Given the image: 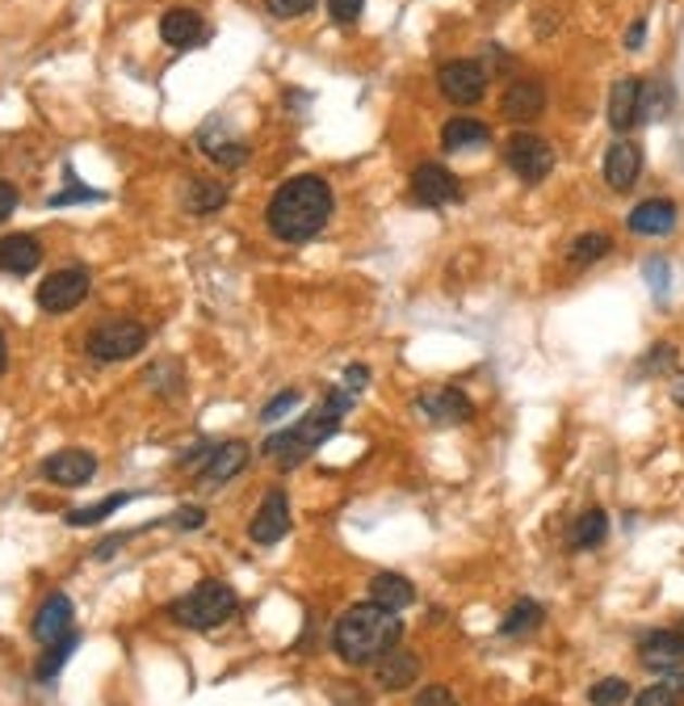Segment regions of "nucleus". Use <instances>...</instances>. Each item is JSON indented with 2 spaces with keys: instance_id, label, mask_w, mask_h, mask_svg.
Instances as JSON below:
<instances>
[{
  "instance_id": "9",
  "label": "nucleus",
  "mask_w": 684,
  "mask_h": 706,
  "mask_svg": "<svg viewBox=\"0 0 684 706\" xmlns=\"http://www.w3.org/2000/svg\"><path fill=\"white\" fill-rule=\"evenodd\" d=\"M286 534H290V501H286L281 488H274V492L261 501V509L252 514L249 539L256 546H274V543H281Z\"/></svg>"
},
{
  "instance_id": "20",
  "label": "nucleus",
  "mask_w": 684,
  "mask_h": 706,
  "mask_svg": "<svg viewBox=\"0 0 684 706\" xmlns=\"http://www.w3.org/2000/svg\"><path fill=\"white\" fill-rule=\"evenodd\" d=\"M160 38L168 42V47H198L202 38H206V22H202V13L198 9H168L164 17H160Z\"/></svg>"
},
{
  "instance_id": "29",
  "label": "nucleus",
  "mask_w": 684,
  "mask_h": 706,
  "mask_svg": "<svg viewBox=\"0 0 684 706\" xmlns=\"http://www.w3.org/2000/svg\"><path fill=\"white\" fill-rule=\"evenodd\" d=\"M139 492H114V496H105V501H97L89 509H72L67 514V526H97V521H105V517H114L123 505H130Z\"/></svg>"
},
{
  "instance_id": "36",
  "label": "nucleus",
  "mask_w": 684,
  "mask_h": 706,
  "mask_svg": "<svg viewBox=\"0 0 684 706\" xmlns=\"http://www.w3.org/2000/svg\"><path fill=\"white\" fill-rule=\"evenodd\" d=\"M362 9H366V0H328V13H332L341 26H353V22L362 17Z\"/></svg>"
},
{
  "instance_id": "42",
  "label": "nucleus",
  "mask_w": 684,
  "mask_h": 706,
  "mask_svg": "<svg viewBox=\"0 0 684 706\" xmlns=\"http://www.w3.org/2000/svg\"><path fill=\"white\" fill-rule=\"evenodd\" d=\"M647 278L655 282V294H663V290H668V265H663V261H651V265H647Z\"/></svg>"
},
{
  "instance_id": "28",
  "label": "nucleus",
  "mask_w": 684,
  "mask_h": 706,
  "mask_svg": "<svg viewBox=\"0 0 684 706\" xmlns=\"http://www.w3.org/2000/svg\"><path fill=\"white\" fill-rule=\"evenodd\" d=\"M634 706H684V677H659L655 685L638 690Z\"/></svg>"
},
{
  "instance_id": "37",
  "label": "nucleus",
  "mask_w": 684,
  "mask_h": 706,
  "mask_svg": "<svg viewBox=\"0 0 684 706\" xmlns=\"http://www.w3.org/2000/svg\"><path fill=\"white\" fill-rule=\"evenodd\" d=\"M67 202H101V193L89 190V186H72V190L51 193V198H47V206H67Z\"/></svg>"
},
{
  "instance_id": "26",
  "label": "nucleus",
  "mask_w": 684,
  "mask_h": 706,
  "mask_svg": "<svg viewBox=\"0 0 684 706\" xmlns=\"http://www.w3.org/2000/svg\"><path fill=\"white\" fill-rule=\"evenodd\" d=\"M605 539H609V514L605 509H588V514L575 517V526H571V546L575 551H592Z\"/></svg>"
},
{
  "instance_id": "27",
  "label": "nucleus",
  "mask_w": 684,
  "mask_h": 706,
  "mask_svg": "<svg viewBox=\"0 0 684 706\" xmlns=\"http://www.w3.org/2000/svg\"><path fill=\"white\" fill-rule=\"evenodd\" d=\"M542 618H546V610H542L537 602L521 597L512 610L504 614V622H499V635H508V640H517V635H529V631H537V627H542Z\"/></svg>"
},
{
  "instance_id": "30",
  "label": "nucleus",
  "mask_w": 684,
  "mask_h": 706,
  "mask_svg": "<svg viewBox=\"0 0 684 706\" xmlns=\"http://www.w3.org/2000/svg\"><path fill=\"white\" fill-rule=\"evenodd\" d=\"M223 202H227V186H218V181H189L186 206L193 215H211Z\"/></svg>"
},
{
  "instance_id": "22",
  "label": "nucleus",
  "mask_w": 684,
  "mask_h": 706,
  "mask_svg": "<svg viewBox=\"0 0 684 706\" xmlns=\"http://www.w3.org/2000/svg\"><path fill=\"white\" fill-rule=\"evenodd\" d=\"M38 261H42V244H38L34 236H26V231L0 240V269H4V274L26 278V274L38 269Z\"/></svg>"
},
{
  "instance_id": "39",
  "label": "nucleus",
  "mask_w": 684,
  "mask_h": 706,
  "mask_svg": "<svg viewBox=\"0 0 684 706\" xmlns=\"http://www.w3.org/2000/svg\"><path fill=\"white\" fill-rule=\"evenodd\" d=\"M177 530H202V521H206V509H198V505H189V509H177V514L168 517Z\"/></svg>"
},
{
  "instance_id": "38",
  "label": "nucleus",
  "mask_w": 684,
  "mask_h": 706,
  "mask_svg": "<svg viewBox=\"0 0 684 706\" xmlns=\"http://www.w3.org/2000/svg\"><path fill=\"white\" fill-rule=\"evenodd\" d=\"M411 706H458V698L445 690V685H425L420 694H416V703Z\"/></svg>"
},
{
  "instance_id": "1",
  "label": "nucleus",
  "mask_w": 684,
  "mask_h": 706,
  "mask_svg": "<svg viewBox=\"0 0 684 706\" xmlns=\"http://www.w3.org/2000/svg\"><path fill=\"white\" fill-rule=\"evenodd\" d=\"M332 219V186L324 177H290L281 181L269 206H265V224L278 236L281 244H303V240H315Z\"/></svg>"
},
{
  "instance_id": "3",
  "label": "nucleus",
  "mask_w": 684,
  "mask_h": 706,
  "mask_svg": "<svg viewBox=\"0 0 684 706\" xmlns=\"http://www.w3.org/2000/svg\"><path fill=\"white\" fill-rule=\"evenodd\" d=\"M341 408L337 404H319V408H312L303 420H294L290 429H281V433H274L269 442H265V454L278 463V467H299V463H307L315 450L324 446L337 429H341Z\"/></svg>"
},
{
  "instance_id": "35",
  "label": "nucleus",
  "mask_w": 684,
  "mask_h": 706,
  "mask_svg": "<svg viewBox=\"0 0 684 706\" xmlns=\"http://www.w3.org/2000/svg\"><path fill=\"white\" fill-rule=\"evenodd\" d=\"M265 9L281 17V22H290V17H303V13H312L315 0H265Z\"/></svg>"
},
{
  "instance_id": "2",
  "label": "nucleus",
  "mask_w": 684,
  "mask_h": 706,
  "mask_svg": "<svg viewBox=\"0 0 684 706\" xmlns=\"http://www.w3.org/2000/svg\"><path fill=\"white\" fill-rule=\"evenodd\" d=\"M404 640V622L395 610H382L378 602H366V606H353V610L341 614L337 631H332V647L344 665L362 669V665H378L391 647H400Z\"/></svg>"
},
{
  "instance_id": "21",
  "label": "nucleus",
  "mask_w": 684,
  "mask_h": 706,
  "mask_svg": "<svg viewBox=\"0 0 684 706\" xmlns=\"http://www.w3.org/2000/svg\"><path fill=\"white\" fill-rule=\"evenodd\" d=\"M198 143H202V152H206L218 168H240V164L249 161V143H244V139H236V135H227V127H223V135H218V118L202 127Z\"/></svg>"
},
{
  "instance_id": "43",
  "label": "nucleus",
  "mask_w": 684,
  "mask_h": 706,
  "mask_svg": "<svg viewBox=\"0 0 684 706\" xmlns=\"http://www.w3.org/2000/svg\"><path fill=\"white\" fill-rule=\"evenodd\" d=\"M643 38H647V22L638 17V22L625 30V47H630V51H638V47H643Z\"/></svg>"
},
{
  "instance_id": "17",
  "label": "nucleus",
  "mask_w": 684,
  "mask_h": 706,
  "mask_svg": "<svg viewBox=\"0 0 684 706\" xmlns=\"http://www.w3.org/2000/svg\"><path fill=\"white\" fill-rule=\"evenodd\" d=\"M681 219V211H676V202H668V198H647V202H638L630 215H625V227L634 231V236H668L672 227Z\"/></svg>"
},
{
  "instance_id": "24",
  "label": "nucleus",
  "mask_w": 684,
  "mask_h": 706,
  "mask_svg": "<svg viewBox=\"0 0 684 706\" xmlns=\"http://www.w3.org/2000/svg\"><path fill=\"white\" fill-rule=\"evenodd\" d=\"M370 602H378L382 610H407L411 602H416V589H411V580L407 577H395V572H378L370 580Z\"/></svg>"
},
{
  "instance_id": "19",
  "label": "nucleus",
  "mask_w": 684,
  "mask_h": 706,
  "mask_svg": "<svg viewBox=\"0 0 684 706\" xmlns=\"http://www.w3.org/2000/svg\"><path fill=\"white\" fill-rule=\"evenodd\" d=\"M638 173H643V152H638L630 139H618V143L605 152V181H609V190L625 193L634 181H638Z\"/></svg>"
},
{
  "instance_id": "23",
  "label": "nucleus",
  "mask_w": 684,
  "mask_h": 706,
  "mask_svg": "<svg viewBox=\"0 0 684 706\" xmlns=\"http://www.w3.org/2000/svg\"><path fill=\"white\" fill-rule=\"evenodd\" d=\"M373 677H378V685H382V690H391V694H395V690H407V685L420 677V660H416L411 652H404V647H391V652H387V656L373 665Z\"/></svg>"
},
{
  "instance_id": "18",
  "label": "nucleus",
  "mask_w": 684,
  "mask_h": 706,
  "mask_svg": "<svg viewBox=\"0 0 684 706\" xmlns=\"http://www.w3.org/2000/svg\"><path fill=\"white\" fill-rule=\"evenodd\" d=\"M67 635H72V602H67V593H51L34 614V640L60 643Z\"/></svg>"
},
{
  "instance_id": "16",
  "label": "nucleus",
  "mask_w": 684,
  "mask_h": 706,
  "mask_svg": "<svg viewBox=\"0 0 684 706\" xmlns=\"http://www.w3.org/2000/svg\"><path fill=\"white\" fill-rule=\"evenodd\" d=\"M416 408L433 420V425H463V420L474 417L470 395L467 391H458V387H441V391H433V395H420Z\"/></svg>"
},
{
  "instance_id": "14",
  "label": "nucleus",
  "mask_w": 684,
  "mask_h": 706,
  "mask_svg": "<svg viewBox=\"0 0 684 706\" xmlns=\"http://www.w3.org/2000/svg\"><path fill=\"white\" fill-rule=\"evenodd\" d=\"M643 97H647V85L638 76H622L609 93V127L625 135L634 123H643Z\"/></svg>"
},
{
  "instance_id": "10",
  "label": "nucleus",
  "mask_w": 684,
  "mask_h": 706,
  "mask_svg": "<svg viewBox=\"0 0 684 706\" xmlns=\"http://www.w3.org/2000/svg\"><path fill=\"white\" fill-rule=\"evenodd\" d=\"M638 660L651 673H676L684 665V631H647L638 640Z\"/></svg>"
},
{
  "instance_id": "44",
  "label": "nucleus",
  "mask_w": 684,
  "mask_h": 706,
  "mask_svg": "<svg viewBox=\"0 0 684 706\" xmlns=\"http://www.w3.org/2000/svg\"><path fill=\"white\" fill-rule=\"evenodd\" d=\"M4 362H9V345H4V332H0V370H4Z\"/></svg>"
},
{
  "instance_id": "13",
  "label": "nucleus",
  "mask_w": 684,
  "mask_h": 706,
  "mask_svg": "<svg viewBox=\"0 0 684 706\" xmlns=\"http://www.w3.org/2000/svg\"><path fill=\"white\" fill-rule=\"evenodd\" d=\"M411 193H416V202H425V206H445V202H454L458 198V177L445 168V164H420L416 173H411Z\"/></svg>"
},
{
  "instance_id": "11",
  "label": "nucleus",
  "mask_w": 684,
  "mask_h": 706,
  "mask_svg": "<svg viewBox=\"0 0 684 706\" xmlns=\"http://www.w3.org/2000/svg\"><path fill=\"white\" fill-rule=\"evenodd\" d=\"M542 110H546V85L542 80H525L521 76L499 97V114L508 123H533V118H542Z\"/></svg>"
},
{
  "instance_id": "15",
  "label": "nucleus",
  "mask_w": 684,
  "mask_h": 706,
  "mask_svg": "<svg viewBox=\"0 0 684 706\" xmlns=\"http://www.w3.org/2000/svg\"><path fill=\"white\" fill-rule=\"evenodd\" d=\"M42 476L51 483H60V488H80V483H89L97 476V458L89 450H60V454H51L42 463Z\"/></svg>"
},
{
  "instance_id": "12",
  "label": "nucleus",
  "mask_w": 684,
  "mask_h": 706,
  "mask_svg": "<svg viewBox=\"0 0 684 706\" xmlns=\"http://www.w3.org/2000/svg\"><path fill=\"white\" fill-rule=\"evenodd\" d=\"M244 467H249V446H244V442H223V446H211L206 467L198 471V483H202L206 492H215V488H223L227 480H236Z\"/></svg>"
},
{
  "instance_id": "31",
  "label": "nucleus",
  "mask_w": 684,
  "mask_h": 706,
  "mask_svg": "<svg viewBox=\"0 0 684 706\" xmlns=\"http://www.w3.org/2000/svg\"><path fill=\"white\" fill-rule=\"evenodd\" d=\"M613 253V240L605 231H584L571 240V265H592V261L609 257Z\"/></svg>"
},
{
  "instance_id": "40",
  "label": "nucleus",
  "mask_w": 684,
  "mask_h": 706,
  "mask_svg": "<svg viewBox=\"0 0 684 706\" xmlns=\"http://www.w3.org/2000/svg\"><path fill=\"white\" fill-rule=\"evenodd\" d=\"M13 211H17V186L0 177V224H4V219H9Z\"/></svg>"
},
{
  "instance_id": "5",
  "label": "nucleus",
  "mask_w": 684,
  "mask_h": 706,
  "mask_svg": "<svg viewBox=\"0 0 684 706\" xmlns=\"http://www.w3.org/2000/svg\"><path fill=\"white\" fill-rule=\"evenodd\" d=\"M148 345V328L139 320H105L97 324L85 341V350L93 353L97 362H126L135 353H143Z\"/></svg>"
},
{
  "instance_id": "7",
  "label": "nucleus",
  "mask_w": 684,
  "mask_h": 706,
  "mask_svg": "<svg viewBox=\"0 0 684 706\" xmlns=\"http://www.w3.org/2000/svg\"><path fill=\"white\" fill-rule=\"evenodd\" d=\"M89 287H93L89 269H80V265L55 269V274H47V282L38 287V307L51 312V316H63V312H72V307H80V303L89 299Z\"/></svg>"
},
{
  "instance_id": "34",
  "label": "nucleus",
  "mask_w": 684,
  "mask_h": 706,
  "mask_svg": "<svg viewBox=\"0 0 684 706\" xmlns=\"http://www.w3.org/2000/svg\"><path fill=\"white\" fill-rule=\"evenodd\" d=\"M299 400H303L299 391H281V395H274V400H269V404L261 408V420H265V425H274V420L286 417L290 408H299Z\"/></svg>"
},
{
  "instance_id": "41",
  "label": "nucleus",
  "mask_w": 684,
  "mask_h": 706,
  "mask_svg": "<svg viewBox=\"0 0 684 706\" xmlns=\"http://www.w3.org/2000/svg\"><path fill=\"white\" fill-rule=\"evenodd\" d=\"M344 391H353V395H357V391H362V387L370 383V370H366V366H349V370H344Z\"/></svg>"
},
{
  "instance_id": "25",
  "label": "nucleus",
  "mask_w": 684,
  "mask_h": 706,
  "mask_svg": "<svg viewBox=\"0 0 684 706\" xmlns=\"http://www.w3.org/2000/svg\"><path fill=\"white\" fill-rule=\"evenodd\" d=\"M441 143H445V152H470V148L492 143V127L479 118H449L441 130Z\"/></svg>"
},
{
  "instance_id": "6",
  "label": "nucleus",
  "mask_w": 684,
  "mask_h": 706,
  "mask_svg": "<svg viewBox=\"0 0 684 706\" xmlns=\"http://www.w3.org/2000/svg\"><path fill=\"white\" fill-rule=\"evenodd\" d=\"M504 161H508V168H512L525 186H537V181H546L550 168H555V148H550L542 135H533V130H517V135L504 143Z\"/></svg>"
},
{
  "instance_id": "4",
  "label": "nucleus",
  "mask_w": 684,
  "mask_h": 706,
  "mask_svg": "<svg viewBox=\"0 0 684 706\" xmlns=\"http://www.w3.org/2000/svg\"><path fill=\"white\" fill-rule=\"evenodd\" d=\"M236 610H240V597H236V589L223 584V580H202L198 589H189L181 602L168 606V614H173L181 627H189V631H215V627H223Z\"/></svg>"
},
{
  "instance_id": "32",
  "label": "nucleus",
  "mask_w": 684,
  "mask_h": 706,
  "mask_svg": "<svg viewBox=\"0 0 684 706\" xmlns=\"http://www.w3.org/2000/svg\"><path fill=\"white\" fill-rule=\"evenodd\" d=\"M76 647H80V635H76V631H72L67 640H60V643H47V656L38 660L34 677H38V681H51V677H60V669L67 665V656H72Z\"/></svg>"
},
{
  "instance_id": "33",
  "label": "nucleus",
  "mask_w": 684,
  "mask_h": 706,
  "mask_svg": "<svg viewBox=\"0 0 684 706\" xmlns=\"http://www.w3.org/2000/svg\"><path fill=\"white\" fill-rule=\"evenodd\" d=\"M625 698H630V685H625L622 677H605V681H596L588 690L592 706H622Z\"/></svg>"
},
{
  "instance_id": "8",
  "label": "nucleus",
  "mask_w": 684,
  "mask_h": 706,
  "mask_svg": "<svg viewBox=\"0 0 684 706\" xmlns=\"http://www.w3.org/2000/svg\"><path fill=\"white\" fill-rule=\"evenodd\" d=\"M436 89L454 105H479L487 97V72L474 60H449L436 72Z\"/></svg>"
}]
</instances>
